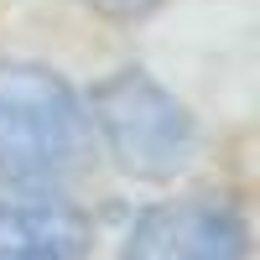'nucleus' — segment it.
I'll return each instance as SVG.
<instances>
[{
  "instance_id": "nucleus-2",
  "label": "nucleus",
  "mask_w": 260,
  "mask_h": 260,
  "mask_svg": "<svg viewBox=\"0 0 260 260\" xmlns=\"http://www.w3.org/2000/svg\"><path fill=\"white\" fill-rule=\"evenodd\" d=\"M83 110H89L94 141L130 182H172L198 161V146H203L198 115L151 68L130 62V68L104 73L83 94Z\"/></svg>"
},
{
  "instance_id": "nucleus-1",
  "label": "nucleus",
  "mask_w": 260,
  "mask_h": 260,
  "mask_svg": "<svg viewBox=\"0 0 260 260\" xmlns=\"http://www.w3.org/2000/svg\"><path fill=\"white\" fill-rule=\"evenodd\" d=\"M83 94L37 57H0V182L57 187L89 161Z\"/></svg>"
},
{
  "instance_id": "nucleus-3",
  "label": "nucleus",
  "mask_w": 260,
  "mask_h": 260,
  "mask_svg": "<svg viewBox=\"0 0 260 260\" xmlns=\"http://www.w3.org/2000/svg\"><path fill=\"white\" fill-rule=\"evenodd\" d=\"M250 219L224 192H177L141 208L120 260H245Z\"/></svg>"
},
{
  "instance_id": "nucleus-4",
  "label": "nucleus",
  "mask_w": 260,
  "mask_h": 260,
  "mask_svg": "<svg viewBox=\"0 0 260 260\" xmlns=\"http://www.w3.org/2000/svg\"><path fill=\"white\" fill-rule=\"evenodd\" d=\"M94 219L52 187H16L0 198V260H89Z\"/></svg>"
},
{
  "instance_id": "nucleus-5",
  "label": "nucleus",
  "mask_w": 260,
  "mask_h": 260,
  "mask_svg": "<svg viewBox=\"0 0 260 260\" xmlns=\"http://www.w3.org/2000/svg\"><path fill=\"white\" fill-rule=\"evenodd\" d=\"M94 16L104 21H120V26H136V21H151L156 11H167L172 0H83Z\"/></svg>"
}]
</instances>
